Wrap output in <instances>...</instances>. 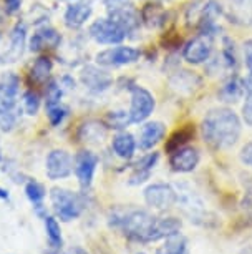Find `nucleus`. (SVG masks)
<instances>
[{"label": "nucleus", "instance_id": "a878e982", "mask_svg": "<svg viewBox=\"0 0 252 254\" xmlns=\"http://www.w3.org/2000/svg\"><path fill=\"white\" fill-rule=\"evenodd\" d=\"M106 127L95 120H90L80 127V138L87 143H93V145H100L106 138Z\"/></svg>", "mask_w": 252, "mask_h": 254}, {"label": "nucleus", "instance_id": "de8ad7c7", "mask_svg": "<svg viewBox=\"0 0 252 254\" xmlns=\"http://www.w3.org/2000/svg\"><path fill=\"white\" fill-rule=\"evenodd\" d=\"M138 254H145V253H138Z\"/></svg>", "mask_w": 252, "mask_h": 254}, {"label": "nucleus", "instance_id": "393cba45", "mask_svg": "<svg viewBox=\"0 0 252 254\" xmlns=\"http://www.w3.org/2000/svg\"><path fill=\"white\" fill-rule=\"evenodd\" d=\"M181 219L168 216V218H156L154 224V233H153V243L159 241V239H166L173 234H178L181 231Z\"/></svg>", "mask_w": 252, "mask_h": 254}, {"label": "nucleus", "instance_id": "5701e85b", "mask_svg": "<svg viewBox=\"0 0 252 254\" xmlns=\"http://www.w3.org/2000/svg\"><path fill=\"white\" fill-rule=\"evenodd\" d=\"M111 148L118 158H121V160H131L136 150V140L131 133L121 131L113 138Z\"/></svg>", "mask_w": 252, "mask_h": 254}, {"label": "nucleus", "instance_id": "37998d69", "mask_svg": "<svg viewBox=\"0 0 252 254\" xmlns=\"http://www.w3.org/2000/svg\"><path fill=\"white\" fill-rule=\"evenodd\" d=\"M244 83H246V90H251L252 88V68H251V73H249V76L244 80Z\"/></svg>", "mask_w": 252, "mask_h": 254}, {"label": "nucleus", "instance_id": "49530a36", "mask_svg": "<svg viewBox=\"0 0 252 254\" xmlns=\"http://www.w3.org/2000/svg\"><path fill=\"white\" fill-rule=\"evenodd\" d=\"M2 17H3V13H2V10H0V23H2Z\"/></svg>", "mask_w": 252, "mask_h": 254}, {"label": "nucleus", "instance_id": "4468645a", "mask_svg": "<svg viewBox=\"0 0 252 254\" xmlns=\"http://www.w3.org/2000/svg\"><path fill=\"white\" fill-rule=\"evenodd\" d=\"M222 12H224L227 20L234 25H252V0H226Z\"/></svg>", "mask_w": 252, "mask_h": 254}, {"label": "nucleus", "instance_id": "09e8293b", "mask_svg": "<svg viewBox=\"0 0 252 254\" xmlns=\"http://www.w3.org/2000/svg\"><path fill=\"white\" fill-rule=\"evenodd\" d=\"M0 38H2V35H0Z\"/></svg>", "mask_w": 252, "mask_h": 254}, {"label": "nucleus", "instance_id": "c756f323", "mask_svg": "<svg viewBox=\"0 0 252 254\" xmlns=\"http://www.w3.org/2000/svg\"><path fill=\"white\" fill-rule=\"evenodd\" d=\"M51 60L47 59V57H40L33 62L32 68H30V78L35 81V83H44L47 81V78L51 73Z\"/></svg>", "mask_w": 252, "mask_h": 254}, {"label": "nucleus", "instance_id": "f03ea898", "mask_svg": "<svg viewBox=\"0 0 252 254\" xmlns=\"http://www.w3.org/2000/svg\"><path fill=\"white\" fill-rule=\"evenodd\" d=\"M110 224L121 229L128 239L138 243H153L156 216L143 209H113L110 213Z\"/></svg>", "mask_w": 252, "mask_h": 254}, {"label": "nucleus", "instance_id": "ea45409f", "mask_svg": "<svg viewBox=\"0 0 252 254\" xmlns=\"http://www.w3.org/2000/svg\"><path fill=\"white\" fill-rule=\"evenodd\" d=\"M104 5L108 7V10H115V8L131 5V0H104Z\"/></svg>", "mask_w": 252, "mask_h": 254}, {"label": "nucleus", "instance_id": "473e14b6", "mask_svg": "<svg viewBox=\"0 0 252 254\" xmlns=\"http://www.w3.org/2000/svg\"><path fill=\"white\" fill-rule=\"evenodd\" d=\"M106 123L110 128H115V130H125L131 122V117H130V112H110L106 117Z\"/></svg>", "mask_w": 252, "mask_h": 254}, {"label": "nucleus", "instance_id": "a18cd8bd", "mask_svg": "<svg viewBox=\"0 0 252 254\" xmlns=\"http://www.w3.org/2000/svg\"><path fill=\"white\" fill-rule=\"evenodd\" d=\"M3 160V155H2V146H0V161Z\"/></svg>", "mask_w": 252, "mask_h": 254}, {"label": "nucleus", "instance_id": "ddd939ff", "mask_svg": "<svg viewBox=\"0 0 252 254\" xmlns=\"http://www.w3.org/2000/svg\"><path fill=\"white\" fill-rule=\"evenodd\" d=\"M80 80H82V83L90 92H95V93L106 92L113 85V76L108 73L106 70L100 68V66H95V65L83 66L82 73H80Z\"/></svg>", "mask_w": 252, "mask_h": 254}, {"label": "nucleus", "instance_id": "f3484780", "mask_svg": "<svg viewBox=\"0 0 252 254\" xmlns=\"http://www.w3.org/2000/svg\"><path fill=\"white\" fill-rule=\"evenodd\" d=\"M92 12H93V7L90 2H75V3H70L65 10V15H63V20H65V25L68 28H73L77 30L87 23V20L92 17Z\"/></svg>", "mask_w": 252, "mask_h": 254}, {"label": "nucleus", "instance_id": "6ab92c4d", "mask_svg": "<svg viewBox=\"0 0 252 254\" xmlns=\"http://www.w3.org/2000/svg\"><path fill=\"white\" fill-rule=\"evenodd\" d=\"M166 135V127L161 122H150L141 128L140 133V148L141 150H151L163 140Z\"/></svg>", "mask_w": 252, "mask_h": 254}, {"label": "nucleus", "instance_id": "0eeeda50", "mask_svg": "<svg viewBox=\"0 0 252 254\" xmlns=\"http://www.w3.org/2000/svg\"><path fill=\"white\" fill-rule=\"evenodd\" d=\"M156 100L148 90L143 87H133L131 88V107H130V117L133 123H143L150 115L154 112Z\"/></svg>", "mask_w": 252, "mask_h": 254}, {"label": "nucleus", "instance_id": "423d86ee", "mask_svg": "<svg viewBox=\"0 0 252 254\" xmlns=\"http://www.w3.org/2000/svg\"><path fill=\"white\" fill-rule=\"evenodd\" d=\"M90 37L95 42L103 45H115L121 44L126 37V32L118 25L116 22H113L110 17L108 18H98L90 25Z\"/></svg>", "mask_w": 252, "mask_h": 254}, {"label": "nucleus", "instance_id": "9d476101", "mask_svg": "<svg viewBox=\"0 0 252 254\" xmlns=\"http://www.w3.org/2000/svg\"><path fill=\"white\" fill-rule=\"evenodd\" d=\"M176 190L166 183H153L145 190V201L153 209H168L176 204Z\"/></svg>", "mask_w": 252, "mask_h": 254}, {"label": "nucleus", "instance_id": "c85d7f7f", "mask_svg": "<svg viewBox=\"0 0 252 254\" xmlns=\"http://www.w3.org/2000/svg\"><path fill=\"white\" fill-rule=\"evenodd\" d=\"M188 241L181 234H173V236L166 238L164 244L156 249L154 254H186Z\"/></svg>", "mask_w": 252, "mask_h": 254}, {"label": "nucleus", "instance_id": "c03bdc74", "mask_svg": "<svg viewBox=\"0 0 252 254\" xmlns=\"http://www.w3.org/2000/svg\"><path fill=\"white\" fill-rule=\"evenodd\" d=\"M8 191L7 190H3V188H0V199H3V201H8Z\"/></svg>", "mask_w": 252, "mask_h": 254}, {"label": "nucleus", "instance_id": "2f4dec72", "mask_svg": "<svg viewBox=\"0 0 252 254\" xmlns=\"http://www.w3.org/2000/svg\"><path fill=\"white\" fill-rule=\"evenodd\" d=\"M193 136H194L193 128L191 127H184V128H181V130L176 131L174 135H171V138L168 140V145H166V150H168L169 153L178 150V148L186 145V143L191 140Z\"/></svg>", "mask_w": 252, "mask_h": 254}, {"label": "nucleus", "instance_id": "f257e3e1", "mask_svg": "<svg viewBox=\"0 0 252 254\" xmlns=\"http://www.w3.org/2000/svg\"><path fill=\"white\" fill-rule=\"evenodd\" d=\"M241 120L229 108H214L202 120L201 131L204 141L212 150H227L241 136Z\"/></svg>", "mask_w": 252, "mask_h": 254}, {"label": "nucleus", "instance_id": "7c9ffc66", "mask_svg": "<svg viewBox=\"0 0 252 254\" xmlns=\"http://www.w3.org/2000/svg\"><path fill=\"white\" fill-rule=\"evenodd\" d=\"M45 112H47V117H49V122L51 127H60V125L63 123V120L68 117L70 110L61 102H58V103L45 105Z\"/></svg>", "mask_w": 252, "mask_h": 254}, {"label": "nucleus", "instance_id": "4be33fe9", "mask_svg": "<svg viewBox=\"0 0 252 254\" xmlns=\"http://www.w3.org/2000/svg\"><path fill=\"white\" fill-rule=\"evenodd\" d=\"M45 233L49 238V246L45 249V254H60L63 246V236H61V228L58 219L53 216H45Z\"/></svg>", "mask_w": 252, "mask_h": 254}, {"label": "nucleus", "instance_id": "1a4fd4ad", "mask_svg": "<svg viewBox=\"0 0 252 254\" xmlns=\"http://www.w3.org/2000/svg\"><path fill=\"white\" fill-rule=\"evenodd\" d=\"M141 52L135 49V47H113V49L103 50L97 55V64L100 66H121L130 65L140 60Z\"/></svg>", "mask_w": 252, "mask_h": 254}, {"label": "nucleus", "instance_id": "6e6552de", "mask_svg": "<svg viewBox=\"0 0 252 254\" xmlns=\"http://www.w3.org/2000/svg\"><path fill=\"white\" fill-rule=\"evenodd\" d=\"M73 170V160L66 150H51L45 160V173L47 178L51 181L65 180L71 175Z\"/></svg>", "mask_w": 252, "mask_h": 254}, {"label": "nucleus", "instance_id": "58836bf2", "mask_svg": "<svg viewBox=\"0 0 252 254\" xmlns=\"http://www.w3.org/2000/svg\"><path fill=\"white\" fill-rule=\"evenodd\" d=\"M242 50H244V62L246 65L252 68V38L251 40H246L244 42V47H242Z\"/></svg>", "mask_w": 252, "mask_h": 254}, {"label": "nucleus", "instance_id": "412c9836", "mask_svg": "<svg viewBox=\"0 0 252 254\" xmlns=\"http://www.w3.org/2000/svg\"><path fill=\"white\" fill-rule=\"evenodd\" d=\"M25 42H27V28L22 22H18L10 33V49L5 52L7 59L5 62H15L22 57L23 50H25Z\"/></svg>", "mask_w": 252, "mask_h": 254}, {"label": "nucleus", "instance_id": "bb28decb", "mask_svg": "<svg viewBox=\"0 0 252 254\" xmlns=\"http://www.w3.org/2000/svg\"><path fill=\"white\" fill-rule=\"evenodd\" d=\"M244 92H246V83L239 78V76L234 75V76H231V78H227L226 83L222 85L219 97H221L222 102L234 103L242 97V93Z\"/></svg>", "mask_w": 252, "mask_h": 254}, {"label": "nucleus", "instance_id": "9b49d317", "mask_svg": "<svg viewBox=\"0 0 252 254\" xmlns=\"http://www.w3.org/2000/svg\"><path fill=\"white\" fill-rule=\"evenodd\" d=\"M212 54V37L206 35V33H199L189 40L186 47L183 49V57L188 64L199 65L209 60Z\"/></svg>", "mask_w": 252, "mask_h": 254}, {"label": "nucleus", "instance_id": "4c0bfd02", "mask_svg": "<svg viewBox=\"0 0 252 254\" xmlns=\"http://www.w3.org/2000/svg\"><path fill=\"white\" fill-rule=\"evenodd\" d=\"M239 158L246 166H252V141H249L244 148H242Z\"/></svg>", "mask_w": 252, "mask_h": 254}, {"label": "nucleus", "instance_id": "aec40b11", "mask_svg": "<svg viewBox=\"0 0 252 254\" xmlns=\"http://www.w3.org/2000/svg\"><path fill=\"white\" fill-rule=\"evenodd\" d=\"M169 83L178 93L189 95V93H193L198 87H201V78H199L194 71L181 70V71H176V73L171 76Z\"/></svg>", "mask_w": 252, "mask_h": 254}, {"label": "nucleus", "instance_id": "a19ab883", "mask_svg": "<svg viewBox=\"0 0 252 254\" xmlns=\"http://www.w3.org/2000/svg\"><path fill=\"white\" fill-rule=\"evenodd\" d=\"M20 5H22V0H5V12L8 15H13L20 10Z\"/></svg>", "mask_w": 252, "mask_h": 254}, {"label": "nucleus", "instance_id": "dca6fc26", "mask_svg": "<svg viewBox=\"0 0 252 254\" xmlns=\"http://www.w3.org/2000/svg\"><path fill=\"white\" fill-rule=\"evenodd\" d=\"M61 44V35L55 28L51 27H44L39 28L30 38V44H28V49L35 54H39L42 50H49V49H56Z\"/></svg>", "mask_w": 252, "mask_h": 254}, {"label": "nucleus", "instance_id": "2eb2a0df", "mask_svg": "<svg viewBox=\"0 0 252 254\" xmlns=\"http://www.w3.org/2000/svg\"><path fill=\"white\" fill-rule=\"evenodd\" d=\"M199 151L194 146H181L169 153V165L178 173H189L194 171L199 165Z\"/></svg>", "mask_w": 252, "mask_h": 254}, {"label": "nucleus", "instance_id": "cd10ccee", "mask_svg": "<svg viewBox=\"0 0 252 254\" xmlns=\"http://www.w3.org/2000/svg\"><path fill=\"white\" fill-rule=\"evenodd\" d=\"M25 196L28 198V201L33 204V208H35L37 214H42V211H44V199L47 196V191H45V186L39 183V181H27L25 185Z\"/></svg>", "mask_w": 252, "mask_h": 254}, {"label": "nucleus", "instance_id": "b1692460", "mask_svg": "<svg viewBox=\"0 0 252 254\" xmlns=\"http://www.w3.org/2000/svg\"><path fill=\"white\" fill-rule=\"evenodd\" d=\"M141 22L145 23L148 28H161L166 23V17L168 13L159 3H148V5L143 7L141 10Z\"/></svg>", "mask_w": 252, "mask_h": 254}, {"label": "nucleus", "instance_id": "f8f14e48", "mask_svg": "<svg viewBox=\"0 0 252 254\" xmlns=\"http://www.w3.org/2000/svg\"><path fill=\"white\" fill-rule=\"evenodd\" d=\"M73 166H75V175H77V180L80 186L83 190H87L92 186L95 171H97L98 166V158L95 153H92L90 150H83L77 153L73 160Z\"/></svg>", "mask_w": 252, "mask_h": 254}, {"label": "nucleus", "instance_id": "39448f33", "mask_svg": "<svg viewBox=\"0 0 252 254\" xmlns=\"http://www.w3.org/2000/svg\"><path fill=\"white\" fill-rule=\"evenodd\" d=\"M50 201L51 208H53L55 214L61 221L68 223L82 216L87 201H85L83 194L73 193L65 188H53L50 191Z\"/></svg>", "mask_w": 252, "mask_h": 254}, {"label": "nucleus", "instance_id": "f704fd0d", "mask_svg": "<svg viewBox=\"0 0 252 254\" xmlns=\"http://www.w3.org/2000/svg\"><path fill=\"white\" fill-rule=\"evenodd\" d=\"M158 158H159L158 153H150V155L140 158V160L135 163V170H143V171H150L151 173V170H153L154 165L158 163Z\"/></svg>", "mask_w": 252, "mask_h": 254}, {"label": "nucleus", "instance_id": "79ce46f5", "mask_svg": "<svg viewBox=\"0 0 252 254\" xmlns=\"http://www.w3.org/2000/svg\"><path fill=\"white\" fill-rule=\"evenodd\" d=\"M65 254H90V253L87 251V249H83L80 246H71V248L66 249Z\"/></svg>", "mask_w": 252, "mask_h": 254}, {"label": "nucleus", "instance_id": "e433bc0d", "mask_svg": "<svg viewBox=\"0 0 252 254\" xmlns=\"http://www.w3.org/2000/svg\"><path fill=\"white\" fill-rule=\"evenodd\" d=\"M242 118H244L246 125L252 127V88L247 90L246 102L242 105Z\"/></svg>", "mask_w": 252, "mask_h": 254}, {"label": "nucleus", "instance_id": "a211bd4d", "mask_svg": "<svg viewBox=\"0 0 252 254\" xmlns=\"http://www.w3.org/2000/svg\"><path fill=\"white\" fill-rule=\"evenodd\" d=\"M110 13V18L113 22H116L123 30L128 33L135 32L141 23V15L135 10V7L131 5H126V7H120V8H115V10H108Z\"/></svg>", "mask_w": 252, "mask_h": 254}, {"label": "nucleus", "instance_id": "72a5a7b5", "mask_svg": "<svg viewBox=\"0 0 252 254\" xmlns=\"http://www.w3.org/2000/svg\"><path fill=\"white\" fill-rule=\"evenodd\" d=\"M39 108H40V97L39 93L32 92V90H28V92L23 93V110H25L27 115H37L39 113Z\"/></svg>", "mask_w": 252, "mask_h": 254}, {"label": "nucleus", "instance_id": "7ed1b4c3", "mask_svg": "<svg viewBox=\"0 0 252 254\" xmlns=\"http://www.w3.org/2000/svg\"><path fill=\"white\" fill-rule=\"evenodd\" d=\"M18 87L20 80L17 75L7 73L0 78V130L12 131L18 120Z\"/></svg>", "mask_w": 252, "mask_h": 254}, {"label": "nucleus", "instance_id": "20e7f679", "mask_svg": "<svg viewBox=\"0 0 252 254\" xmlns=\"http://www.w3.org/2000/svg\"><path fill=\"white\" fill-rule=\"evenodd\" d=\"M176 204H179L178 208H181L183 214L189 221L194 224H201V226H207L211 221L212 214L209 213L204 199L194 191L191 186L188 185H179L176 190Z\"/></svg>", "mask_w": 252, "mask_h": 254}, {"label": "nucleus", "instance_id": "c9c22d12", "mask_svg": "<svg viewBox=\"0 0 252 254\" xmlns=\"http://www.w3.org/2000/svg\"><path fill=\"white\" fill-rule=\"evenodd\" d=\"M242 209H244V213L252 219V181L246 185V191H244V198H242Z\"/></svg>", "mask_w": 252, "mask_h": 254}]
</instances>
